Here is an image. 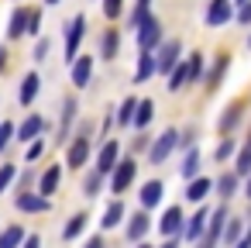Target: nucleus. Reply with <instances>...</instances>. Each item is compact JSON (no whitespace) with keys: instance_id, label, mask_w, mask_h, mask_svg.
Returning a JSON list of instances; mask_svg holds the SVG:
<instances>
[{"instance_id":"f257e3e1","label":"nucleus","mask_w":251,"mask_h":248,"mask_svg":"<svg viewBox=\"0 0 251 248\" xmlns=\"http://www.w3.org/2000/svg\"><path fill=\"white\" fill-rule=\"evenodd\" d=\"M134 38H138V49H141V52H155V49L162 45V25L148 14V18L134 28Z\"/></svg>"},{"instance_id":"f03ea898","label":"nucleus","mask_w":251,"mask_h":248,"mask_svg":"<svg viewBox=\"0 0 251 248\" xmlns=\"http://www.w3.org/2000/svg\"><path fill=\"white\" fill-rule=\"evenodd\" d=\"M134 172H138V162L134 159H117V165L110 169V193H124L131 183H134Z\"/></svg>"},{"instance_id":"7ed1b4c3","label":"nucleus","mask_w":251,"mask_h":248,"mask_svg":"<svg viewBox=\"0 0 251 248\" xmlns=\"http://www.w3.org/2000/svg\"><path fill=\"white\" fill-rule=\"evenodd\" d=\"M176 138H179V131H176V128L162 131V135L151 141V148H148V162H151V165H162V162L176 152Z\"/></svg>"},{"instance_id":"20e7f679","label":"nucleus","mask_w":251,"mask_h":248,"mask_svg":"<svg viewBox=\"0 0 251 248\" xmlns=\"http://www.w3.org/2000/svg\"><path fill=\"white\" fill-rule=\"evenodd\" d=\"M179 59H182V42H179V38L162 42V45H158V55H155V73H165V76H169V69H172Z\"/></svg>"},{"instance_id":"39448f33","label":"nucleus","mask_w":251,"mask_h":248,"mask_svg":"<svg viewBox=\"0 0 251 248\" xmlns=\"http://www.w3.org/2000/svg\"><path fill=\"white\" fill-rule=\"evenodd\" d=\"M90 152H93V145H90V138H73L69 141V148H66V165L69 169H83L86 162H90Z\"/></svg>"},{"instance_id":"423d86ee","label":"nucleus","mask_w":251,"mask_h":248,"mask_svg":"<svg viewBox=\"0 0 251 248\" xmlns=\"http://www.w3.org/2000/svg\"><path fill=\"white\" fill-rule=\"evenodd\" d=\"M83 35H86V18H83V14H76V18L69 21V28H66V59H69V62L76 59Z\"/></svg>"},{"instance_id":"0eeeda50","label":"nucleus","mask_w":251,"mask_h":248,"mask_svg":"<svg viewBox=\"0 0 251 248\" xmlns=\"http://www.w3.org/2000/svg\"><path fill=\"white\" fill-rule=\"evenodd\" d=\"M117 159H121V141H117V138L103 141V148L97 152V172H100V176H110V169L117 165Z\"/></svg>"},{"instance_id":"6e6552de","label":"nucleus","mask_w":251,"mask_h":248,"mask_svg":"<svg viewBox=\"0 0 251 248\" xmlns=\"http://www.w3.org/2000/svg\"><path fill=\"white\" fill-rule=\"evenodd\" d=\"M234 18V4L230 0H210V7H206V14H203V21L210 25V28H220V25H227Z\"/></svg>"},{"instance_id":"1a4fd4ad","label":"nucleus","mask_w":251,"mask_h":248,"mask_svg":"<svg viewBox=\"0 0 251 248\" xmlns=\"http://www.w3.org/2000/svg\"><path fill=\"white\" fill-rule=\"evenodd\" d=\"M182 224H186L182 210H179V207H169V210L162 214V220H158V231H162L165 238H179V234H182Z\"/></svg>"},{"instance_id":"9d476101","label":"nucleus","mask_w":251,"mask_h":248,"mask_svg":"<svg viewBox=\"0 0 251 248\" xmlns=\"http://www.w3.org/2000/svg\"><path fill=\"white\" fill-rule=\"evenodd\" d=\"M90 80H93V59L90 55L73 59V83H76V90H86Z\"/></svg>"},{"instance_id":"9b49d317","label":"nucleus","mask_w":251,"mask_h":248,"mask_svg":"<svg viewBox=\"0 0 251 248\" xmlns=\"http://www.w3.org/2000/svg\"><path fill=\"white\" fill-rule=\"evenodd\" d=\"M76 114H79L76 97H66V100H62V121H59V145H62V141H69V128H73Z\"/></svg>"},{"instance_id":"f8f14e48","label":"nucleus","mask_w":251,"mask_h":248,"mask_svg":"<svg viewBox=\"0 0 251 248\" xmlns=\"http://www.w3.org/2000/svg\"><path fill=\"white\" fill-rule=\"evenodd\" d=\"M206 217H210V210H206V207H200L193 217H186V224H182V238L200 241V234L206 231Z\"/></svg>"},{"instance_id":"ddd939ff","label":"nucleus","mask_w":251,"mask_h":248,"mask_svg":"<svg viewBox=\"0 0 251 248\" xmlns=\"http://www.w3.org/2000/svg\"><path fill=\"white\" fill-rule=\"evenodd\" d=\"M162 190H165V186H162V179H148V183L141 186V193H138V196H141V210L158 207V203H162Z\"/></svg>"},{"instance_id":"4468645a","label":"nucleus","mask_w":251,"mask_h":248,"mask_svg":"<svg viewBox=\"0 0 251 248\" xmlns=\"http://www.w3.org/2000/svg\"><path fill=\"white\" fill-rule=\"evenodd\" d=\"M38 93H42V76H38V73H28V76L21 80V93H18V97H21V104H25V107H31Z\"/></svg>"},{"instance_id":"2eb2a0df","label":"nucleus","mask_w":251,"mask_h":248,"mask_svg":"<svg viewBox=\"0 0 251 248\" xmlns=\"http://www.w3.org/2000/svg\"><path fill=\"white\" fill-rule=\"evenodd\" d=\"M148 227H151V217H148V210H141V214H134L127 220V238L131 241H145L148 238Z\"/></svg>"},{"instance_id":"dca6fc26","label":"nucleus","mask_w":251,"mask_h":248,"mask_svg":"<svg viewBox=\"0 0 251 248\" xmlns=\"http://www.w3.org/2000/svg\"><path fill=\"white\" fill-rule=\"evenodd\" d=\"M241 234H244V220H241V217H227V220H224V231H220V241H224L227 248H234V245L241 241Z\"/></svg>"},{"instance_id":"f3484780","label":"nucleus","mask_w":251,"mask_h":248,"mask_svg":"<svg viewBox=\"0 0 251 248\" xmlns=\"http://www.w3.org/2000/svg\"><path fill=\"white\" fill-rule=\"evenodd\" d=\"M42 128H45V121H42L38 114H31V117H28L21 128H14V138H18V141H35Z\"/></svg>"},{"instance_id":"a211bd4d","label":"nucleus","mask_w":251,"mask_h":248,"mask_svg":"<svg viewBox=\"0 0 251 248\" xmlns=\"http://www.w3.org/2000/svg\"><path fill=\"white\" fill-rule=\"evenodd\" d=\"M59 176H62V165H49V169H45V176L38 179V196H45V200H49V196L55 193V186H59Z\"/></svg>"},{"instance_id":"6ab92c4d","label":"nucleus","mask_w":251,"mask_h":248,"mask_svg":"<svg viewBox=\"0 0 251 248\" xmlns=\"http://www.w3.org/2000/svg\"><path fill=\"white\" fill-rule=\"evenodd\" d=\"M18 210L45 214V210H49V200H45V196H38V193H18Z\"/></svg>"},{"instance_id":"aec40b11","label":"nucleus","mask_w":251,"mask_h":248,"mask_svg":"<svg viewBox=\"0 0 251 248\" xmlns=\"http://www.w3.org/2000/svg\"><path fill=\"white\" fill-rule=\"evenodd\" d=\"M224 220H227V207H217V210L206 217V231H203V238H210V241H220Z\"/></svg>"},{"instance_id":"412c9836","label":"nucleus","mask_w":251,"mask_h":248,"mask_svg":"<svg viewBox=\"0 0 251 248\" xmlns=\"http://www.w3.org/2000/svg\"><path fill=\"white\" fill-rule=\"evenodd\" d=\"M151 117H155V104H151L148 97H145V100H138V107H134V117H131V124L145 131V128L151 124Z\"/></svg>"},{"instance_id":"4be33fe9","label":"nucleus","mask_w":251,"mask_h":248,"mask_svg":"<svg viewBox=\"0 0 251 248\" xmlns=\"http://www.w3.org/2000/svg\"><path fill=\"white\" fill-rule=\"evenodd\" d=\"M155 76V55L151 52H141L138 55V69H134V83H148Z\"/></svg>"},{"instance_id":"5701e85b","label":"nucleus","mask_w":251,"mask_h":248,"mask_svg":"<svg viewBox=\"0 0 251 248\" xmlns=\"http://www.w3.org/2000/svg\"><path fill=\"white\" fill-rule=\"evenodd\" d=\"M186 83H189V69H186V62L179 59V62H176V66L169 69V83H165V86H169L172 93H179V90H182Z\"/></svg>"},{"instance_id":"b1692460","label":"nucleus","mask_w":251,"mask_h":248,"mask_svg":"<svg viewBox=\"0 0 251 248\" xmlns=\"http://www.w3.org/2000/svg\"><path fill=\"white\" fill-rule=\"evenodd\" d=\"M210 190H213V179L200 176V179H193V183L186 186V200H189V203H200V200H203V196H206Z\"/></svg>"},{"instance_id":"393cba45","label":"nucleus","mask_w":251,"mask_h":248,"mask_svg":"<svg viewBox=\"0 0 251 248\" xmlns=\"http://www.w3.org/2000/svg\"><path fill=\"white\" fill-rule=\"evenodd\" d=\"M121 220H124V203H121V200L107 203V210H103V220H100V227H103V231H114V227H117Z\"/></svg>"},{"instance_id":"a878e982","label":"nucleus","mask_w":251,"mask_h":248,"mask_svg":"<svg viewBox=\"0 0 251 248\" xmlns=\"http://www.w3.org/2000/svg\"><path fill=\"white\" fill-rule=\"evenodd\" d=\"M117 52H121V31L110 28V31L103 35V42H100V55H103V59H117Z\"/></svg>"},{"instance_id":"bb28decb","label":"nucleus","mask_w":251,"mask_h":248,"mask_svg":"<svg viewBox=\"0 0 251 248\" xmlns=\"http://www.w3.org/2000/svg\"><path fill=\"white\" fill-rule=\"evenodd\" d=\"M28 31V11L25 7H18L14 14H11V28H7V38H21Z\"/></svg>"},{"instance_id":"cd10ccee","label":"nucleus","mask_w":251,"mask_h":248,"mask_svg":"<svg viewBox=\"0 0 251 248\" xmlns=\"http://www.w3.org/2000/svg\"><path fill=\"white\" fill-rule=\"evenodd\" d=\"M86 220H90L86 214H73V217H69V224L62 227V241H73V238H79V234H83V227H86Z\"/></svg>"},{"instance_id":"c85d7f7f","label":"nucleus","mask_w":251,"mask_h":248,"mask_svg":"<svg viewBox=\"0 0 251 248\" xmlns=\"http://www.w3.org/2000/svg\"><path fill=\"white\" fill-rule=\"evenodd\" d=\"M213 186H217V196L230 200V196L237 193V176H234V172H224V176H220V179H217Z\"/></svg>"},{"instance_id":"c756f323","label":"nucleus","mask_w":251,"mask_h":248,"mask_svg":"<svg viewBox=\"0 0 251 248\" xmlns=\"http://www.w3.org/2000/svg\"><path fill=\"white\" fill-rule=\"evenodd\" d=\"M21 241H25V231H21V224H11L4 234H0V248H21Z\"/></svg>"},{"instance_id":"7c9ffc66","label":"nucleus","mask_w":251,"mask_h":248,"mask_svg":"<svg viewBox=\"0 0 251 248\" xmlns=\"http://www.w3.org/2000/svg\"><path fill=\"white\" fill-rule=\"evenodd\" d=\"M196 172H200V148L193 145V148H186V162H182V176H186V179H196Z\"/></svg>"},{"instance_id":"2f4dec72","label":"nucleus","mask_w":251,"mask_h":248,"mask_svg":"<svg viewBox=\"0 0 251 248\" xmlns=\"http://www.w3.org/2000/svg\"><path fill=\"white\" fill-rule=\"evenodd\" d=\"M237 121H241V107L234 104V107H227V110H224V117H220V131H224V135H230V131L237 128Z\"/></svg>"},{"instance_id":"473e14b6","label":"nucleus","mask_w":251,"mask_h":248,"mask_svg":"<svg viewBox=\"0 0 251 248\" xmlns=\"http://www.w3.org/2000/svg\"><path fill=\"white\" fill-rule=\"evenodd\" d=\"M100 186H103V176H100V172H97V169H93V172H90V176H86V179H83V193H86V196H90V200H93V196H97V193H100Z\"/></svg>"},{"instance_id":"72a5a7b5","label":"nucleus","mask_w":251,"mask_h":248,"mask_svg":"<svg viewBox=\"0 0 251 248\" xmlns=\"http://www.w3.org/2000/svg\"><path fill=\"white\" fill-rule=\"evenodd\" d=\"M186 69H189V83H200V80H203V55H200V52H196V55H189Z\"/></svg>"},{"instance_id":"f704fd0d","label":"nucleus","mask_w":251,"mask_h":248,"mask_svg":"<svg viewBox=\"0 0 251 248\" xmlns=\"http://www.w3.org/2000/svg\"><path fill=\"white\" fill-rule=\"evenodd\" d=\"M14 179H18V165H11V162L0 165V193H7V186H11Z\"/></svg>"},{"instance_id":"c9c22d12","label":"nucleus","mask_w":251,"mask_h":248,"mask_svg":"<svg viewBox=\"0 0 251 248\" xmlns=\"http://www.w3.org/2000/svg\"><path fill=\"white\" fill-rule=\"evenodd\" d=\"M227 66H230V62H227V55H220V59H217V66H213V69H210V76H206V86H217V83H220V76L227 73Z\"/></svg>"},{"instance_id":"e433bc0d","label":"nucleus","mask_w":251,"mask_h":248,"mask_svg":"<svg viewBox=\"0 0 251 248\" xmlns=\"http://www.w3.org/2000/svg\"><path fill=\"white\" fill-rule=\"evenodd\" d=\"M134 107H138V100H134V97H127V100L121 104V110H117V124H131V117H134Z\"/></svg>"},{"instance_id":"4c0bfd02","label":"nucleus","mask_w":251,"mask_h":248,"mask_svg":"<svg viewBox=\"0 0 251 248\" xmlns=\"http://www.w3.org/2000/svg\"><path fill=\"white\" fill-rule=\"evenodd\" d=\"M234 165H237V172H234V176H251V148H241Z\"/></svg>"},{"instance_id":"58836bf2","label":"nucleus","mask_w":251,"mask_h":248,"mask_svg":"<svg viewBox=\"0 0 251 248\" xmlns=\"http://www.w3.org/2000/svg\"><path fill=\"white\" fill-rule=\"evenodd\" d=\"M230 155H234V138H224V141L217 145V152H213V159H217V162H227Z\"/></svg>"},{"instance_id":"ea45409f","label":"nucleus","mask_w":251,"mask_h":248,"mask_svg":"<svg viewBox=\"0 0 251 248\" xmlns=\"http://www.w3.org/2000/svg\"><path fill=\"white\" fill-rule=\"evenodd\" d=\"M121 11H124V0H103V18L107 21H114Z\"/></svg>"},{"instance_id":"a19ab883","label":"nucleus","mask_w":251,"mask_h":248,"mask_svg":"<svg viewBox=\"0 0 251 248\" xmlns=\"http://www.w3.org/2000/svg\"><path fill=\"white\" fill-rule=\"evenodd\" d=\"M42 31V11L35 7V11H28V31L25 35H38Z\"/></svg>"},{"instance_id":"79ce46f5","label":"nucleus","mask_w":251,"mask_h":248,"mask_svg":"<svg viewBox=\"0 0 251 248\" xmlns=\"http://www.w3.org/2000/svg\"><path fill=\"white\" fill-rule=\"evenodd\" d=\"M11 138H14V124H11V121H0V152L7 148Z\"/></svg>"},{"instance_id":"37998d69","label":"nucleus","mask_w":251,"mask_h":248,"mask_svg":"<svg viewBox=\"0 0 251 248\" xmlns=\"http://www.w3.org/2000/svg\"><path fill=\"white\" fill-rule=\"evenodd\" d=\"M49 59V38H38V45H35V62H45Z\"/></svg>"},{"instance_id":"c03bdc74","label":"nucleus","mask_w":251,"mask_h":248,"mask_svg":"<svg viewBox=\"0 0 251 248\" xmlns=\"http://www.w3.org/2000/svg\"><path fill=\"white\" fill-rule=\"evenodd\" d=\"M42 152H45V141H38V138H35V141H28V162H35Z\"/></svg>"},{"instance_id":"a18cd8bd","label":"nucleus","mask_w":251,"mask_h":248,"mask_svg":"<svg viewBox=\"0 0 251 248\" xmlns=\"http://www.w3.org/2000/svg\"><path fill=\"white\" fill-rule=\"evenodd\" d=\"M237 21H241V25H251V0H248V4H241V11H237Z\"/></svg>"},{"instance_id":"49530a36","label":"nucleus","mask_w":251,"mask_h":248,"mask_svg":"<svg viewBox=\"0 0 251 248\" xmlns=\"http://www.w3.org/2000/svg\"><path fill=\"white\" fill-rule=\"evenodd\" d=\"M21 248H42V238H38V234H25Z\"/></svg>"},{"instance_id":"de8ad7c7","label":"nucleus","mask_w":251,"mask_h":248,"mask_svg":"<svg viewBox=\"0 0 251 248\" xmlns=\"http://www.w3.org/2000/svg\"><path fill=\"white\" fill-rule=\"evenodd\" d=\"M86 248H103V238H90V241H86Z\"/></svg>"},{"instance_id":"09e8293b","label":"nucleus","mask_w":251,"mask_h":248,"mask_svg":"<svg viewBox=\"0 0 251 248\" xmlns=\"http://www.w3.org/2000/svg\"><path fill=\"white\" fill-rule=\"evenodd\" d=\"M241 241H244V245H248V248H251V227H248V231H244V234H241Z\"/></svg>"},{"instance_id":"8fccbe9b","label":"nucleus","mask_w":251,"mask_h":248,"mask_svg":"<svg viewBox=\"0 0 251 248\" xmlns=\"http://www.w3.org/2000/svg\"><path fill=\"white\" fill-rule=\"evenodd\" d=\"M162 248H179V238H169V241H165Z\"/></svg>"},{"instance_id":"3c124183","label":"nucleus","mask_w":251,"mask_h":248,"mask_svg":"<svg viewBox=\"0 0 251 248\" xmlns=\"http://www.w3.org/2000/svg\"><path fill=\"white\" fill-rule=\"evenodd\" d=\"M4 55H7V49H4V45H0V73H4Z\"/></svg>"},{"instance_id":"603ef678","label":"nucleus","mask_w":251,"mask_h":248,"mask_svg":"<svg viewBox=\"0 0 251 248\" xmlns=\"http://www.w3.org/2000/svg\"><path fill=\"white\" fill-rule=\"evenodd\" d=\"M213 245H217V241H210V238H203V241H200V248H213Z\"/></svg>"},{"instance_id":"864d4df0","label":"nucleus","mask_w":251,"mask_h":248,"mask_svg":"<svg viewBox=\"0 0 251 248\" xmlns=\"http://www.w3.org/2000/svg\"><path fill=\"white\" fill-rule=\"evenodd\" d=\"M244 196L251 200V176H248V186H244Z\"/></svg>"},{"instance_id":"5fc2aeb1","label":"nucleus","mask_w":251,"mask_h":248,"mask_svg":"<svg viewBox=\"0 0 251 248\" xmlns=\"http://www.w3.org/2000/svg\"><path fill=\"white\" fill-rule=\"evenodd\" d=\"M138 248H155V245H148V241H141V245H138Z\"/></svg>"},{"instance_id":"6e6d98bb","label":"nucleus","mask_w":251,"mask_h":248,"mask_svg":"<svg viewBox=\"0 0 251 248\" xmlns=\"http://www.w3.org/2000/svg\"><path fill=\"white\" fill-rule=\"evenodd\" d=\"M230 4H248V0H230Z\"/></svg>"},{"instance_id":"4d7b16f0","label":"nucleus","mask_w":251,"mask_h":248,"mask_svg":"<svg viewBox=\"0 0 251 248\" xmlns=\"http://www.w3.org/2000/svg\"><path fill=\"white\" fill-rule=\"evenodd\" d=\"M45 4H62V0H45Z\"/></svg>"},{"instance_id":"13d9d810","label":"nucleus","mask_w":251,"mask_h":248,"mask_svg":"<svg viewBox=\"0 0 251 248\" xmlns=\"http://www.w3.org/2000/svg\"><path fill=\"white\" fill-rule=\"evenodd\" d=\"M248 49H251V35H248Z\"/></svg>"},{"instance_id":"bf43d9fd","label":"nucleus","mask_w":251,"mask_h":248,"mask_svg":"<svg viewBox=\"0 0 251 248\" xmlns=\"http://www.w3.org/2000/svg\"><path fill=\"white\" fill-rule=\"evenodd\" d=\"M248 148H251V138H248Z\"/></svg>"},{"instance_id":"052dcab7","label":"nucleus","mask_w":251,"mask_h":248,"mask_svg":"<svg viewBox=\"0 0 251 248\" xmlns=\"http://www.w3.org/2000/svg\"><path fill=\"white\" fill-rule=\"evenodd\" d=\"M148 4H151V0H148Z\"/></svg>"}]
</instances>
